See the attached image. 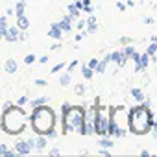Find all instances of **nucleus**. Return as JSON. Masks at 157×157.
<instances>
[{"instance_id":"7ed1b4c3","label":"nucleus","mask_w":157,"mask_h":157,"mask_svg":"<svg viewBox=\"0 0 157 157\" xmlns=\"http://www.w3.org/2000/svg\"><path fill=\"white\" fill-rule=\"evenodd\" d=\"M15 70H17V63H15L13 59H8V61H6V72L13 74Z\"/></svg>"},{"instance_id":"412c9836","label":"nucleus","mask_w":157,"mask_h":157,"mask_svg":"<svg viewBox=\"0 0 157 157\" xmlns=\"http://www.w3.org/2000/svg\"><path fill=\"white\" fill-rule=\"evenodd\" d=\"M0 153H8V148L6 146H0Z\"/></svg>"},{"instance_id":"a211bd4d","label":"nucleus","mask_w":157,"mask_h":157,"mask_svg":"<svg viewBox=\"0 0 157 157\" xmlns=\"http://www.w3.org/2000/svg\"><path fill=\"white\" fill-rule=\"evenodd\" d=\"M26 104V96H22V98H19V105H24Z\"/></svg>"},{"instance_id":"2eb2a0df","label":"nucleus","mask_w":157,"mask_h":157,"mask_svg":"<svg viewBox=\"0 0 157 157\" xmlns=\"http://www.w3.org/2000/svg\"><path fill=\"white\" fill-rule=\"evenodd\" d=\"M22 11H24V4H22V2H21V4H19V6H17V15H19V17H21V15H22Z\"/></svg>"},{"instance_id":"4be33fe9","label":"nucleus","mask_w":157,"mask_h":157,"mask_svg":"<svg viewBox=\"0 0 157 157\" xmlns=\"http://www.w3.org/2000/svg\"><path fill=\"white\" fill-rule=\"evenodd\" d=\"M129 41H131V39H129V37H122V43H124V44H128V43H129Z\"/></svg>"},{"instance_id":"6e6552de","label":"nucleus","mask_w":157,"mask_h":157,"mask_svg":"<svg viewBox=\"0 0 157 157\" xmlns=\"http://www.w3.org/2000/svg\"><path fill=\"white\" fill-rule=\"evenodd\" d=\"M131 94L135 96V100H142V93H140V89H133Z\"/></svg>"},{"instance_id":"f257e3e1","label":"nucleus","mask_w":157,"mask_h":157,"mask_svg":"<svg viewBox=\"0 0 157 157\" xmlns=\"http://www.w3.org/2000/svg\"><path fill=\"white\" fill-rule=\"evenodd\" d=\"M65 124L68 129H78V128H82L83 126V113L80 107H76V109H70L65 117Z\"/></svg>"},{"instance_id":"20e7f679","label":"nucleus","mask_w":157,"mask_h":157,"mask_svg":"<svg viewBox=\"0 0 157 157\" xmlns=\"http://www.w3.org/2000/svg\"><path fill=\"white\" fill-rule=\"evenodd\" d=\"M15 37H17V28H10V30L6 32V39H8L10 43H13Z\"/></svg>"},{"instance_id":"f8f14e48","label":"nucleus","mask_w":157,"mask_h":157,"mask_svg":"<svg viewBox=\"0 0 157 157\" xmlns=\"http://www.w3.org/2000/svg\"><path fill=\"white\" fill-rule=\"evenodd\" d=\"M44 146H46V139H44V137L37 139V148H44Z\"/></svg>"},{"instance_id":"423d86ee","label":"nucleus","mask_w":157,"mask_h":157,"mask_svg":"<svg viewBox=\"0 0 157 157\" xmlns=\"http://www.w3.org/2000/svg\"><path fill=\"white\" fill-rule=\"evenodd\" d=\"M19 28H22V30H26V28H28V21H26L22 15L19 17Z\"/></svg>"},{"instance_id":"f3484780","label":"nucleus","mask_w":157,"mask_h":157,"mask_svg":"<svg viewBox=\"0 0 157 157\" xmlns=\"http://www.w3.org/2000/svg\"><path fill=\"white\" fill-rule=\"evenodd\" d=\"M61 28H63V30H68V28H70L68 21H63V22H61Z\"/></svg>"},{"instance_id":"aec40b11","label":"nucleus","mask_w":157,"mask_h":157,"mask_svg":"<svg viewBox=\"0 0 157 157\" xmlns=\"http://www.w3.org/2000/svg\"><path fill=\"white\" fill-rule=\"evenodd\" d=\"M76 93H78V94H82V93H83V87H82V85H78V87H76Z\"/></svg>"},{"instance_id":"6ab92c4d","label":"nucleus","mask_w":157,"mask_h":157,"mask_svg":"<svg viewBox=\"0 0 157 157\" xmlns=\"http://www.w3.org/2000/svg\"><path fill=\"white\" fill-rule=\"evenodd\" d=\"M100 144H102V146H111L113 142H109V140H100Z\"/></svg>"},{"instance_id":"ddd939ff","label":"nucleus","mask_w":157,"mask_h":157,"mask_svg":"<svg viewBox=\"0 0 157 157\" xmlns=\"http://www.w3.org/2000/svg\"><path fill=\"white\" fill-rule=\"evenodd\" d=\"M83 76H85V78H91V76H93V70H91L89 67H83Z\"/></svg>"},{"instance_id":"9d476101","label":"nucleus","mask_w":157,"mask_h":157,"mask_svg":"<svg viewBox=\"0 0 157 157\" xmlns=\"http://www.w3.org/2000/svg\"><path fill=\"white\" fill-rule=\"evenodd\" d=\"M68 82H70V76L68 74H63L61 76V85H68Z\"/></svg>"},{"instance_id":"39448f33","label":"nucleus","mask_w":157,"mask_h":157,"mask_svg":"<svg viewBox=\"0 0 157 157\" xmlns=\"http://www.w3.org/2000/svg\"><path fill=\"white\" fill-rule=\"evenodd\" d=\"M50 35H52V37H56V39H59V37H61V30H59V24H56V26L50 30Z\"/></svg>"},{"instance_id":"0eeeda50","label":"nucleus","mask_w":157,"mask_h":157,"mask_svg":"<svg viewBox=\"0 0 157 157\" xmlns=\"http://www.w3.org/2000/svg\"><path fill=\"white\" fill-rule=\"evenodd\" d=\"M111 57H113V59H115V61H117L118 65H124V56H120L118 52H117V54H113Z\"/></svg>"},{"instance_id":"dca6fc26","label":"nucleus","mask_w":157,"mask_h":157,"mask_svg":"<svg viewBox=\"0 0 157 157\" xmlns=\"http://www.w3.org/2000/svg\"><path fill=\"white\" fill-rule=\"evenodd\" d=\"M63 67H65V63H59V65H56V67H54V68H52V72H54V74H56V72H57V70H59V68H63Z\"/></svg>"},{"instance_id":"1a4fd4ad","label":"nucleus","mask_w":157,"mask_h":157,"mask_svg":"<svg viewBox=\"0 0 157 157\" xmlns=\"http://www.w3.org/2000/svg\"><path fill=\"white\" fill-rule=\"evenodd\" d=\"M107 61H109V57H107L105 61H102V63H98V68H96V70H98V72H104V70H105V65H107Z\"/></svg>"},{"instance_id":"4468645a","label":"nucleus","mask_w":157,"mask_h":157,"mask_svg":"<svg viewBox=\"0 0 157 157\" xmlns=\"http://www.w3.org/2000/svg\"><path fill=\"white\" fill-rule=\"evenodd\" d=\"M33 61H35V56H32V54L24 57V63H28V65H30V63H33Z\"/></svg>"},{"instance_id":"9b49d317","label":"nucleus","mask_w":157,"mask_h":157,"mask_svg":"<svg viewBox=\"0 0 157 157\" xmlns=\"http://www.w3.org/2000/svg\"><path fill=\"white\" fill-rule=\"evenodd\" d=\"M44 102H46V98H39V100H33V102H32V105H33V107H39V105H41V104H44Z\"/></svg>"},{"instance_id":"f03ea898","label":"nucleus","mask_w":157,"mask_h":157,"mask_svg":"<svg viewBox=\"0 0 157 157\" xmlns=\"http://www.w3.org/2000/svg\"><path fill=\"white\" fill-rule=\"evenodd\" d=\"M17 150H19L21 153H28V151L32 150V146L28 144V140H21V142H17Z\"/></svg>"}]
</instances>
